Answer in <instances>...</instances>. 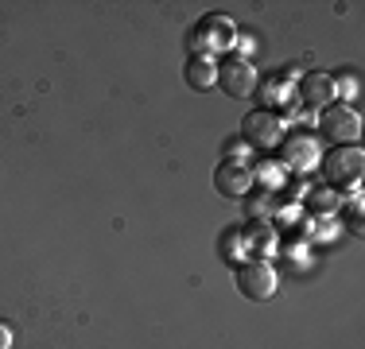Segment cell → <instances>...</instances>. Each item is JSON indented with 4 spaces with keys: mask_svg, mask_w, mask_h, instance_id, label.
Masks as SVG:
<instances>
[{
    "mask_svg": "<svg viewBox=\"0 0 365 349\" xmlns=\"http://www.w3.org/2000/svg\"><path fill=\"white\" fill-rule=\"evenodd\" d=\"M330 85H334V101L342 105V101H350L354 93H358V74H354V70H342V74L330 78Z\"/></svg>",
    "mask_w": 365,
    "mask_h": 349,
    "instance_id": "2e32d148",
    "label": "cell"
},
{
    "mask_svg": "<svg viewBox=\"0 0 365 349\" xmlns=\"http://www.w3.org/2000/svg\"><path fill=\"white\" fill-rule=\"evenodd\" d=\"M276 287H280V279H276V268L268 264V260H245V264L237 268V291L245 295V299L264 303L276 295Z\"/></svg>",
    "mask_w": 365,
    "mask_h": 349,
    "instance_id": "277c9868",
    "label": "cell"
},
{
    "mask_svg": "<svg viewBox=\"0 0 365 349\" xmlns=\"http://www.w3.org/2000/svg\"><path fill=\"white\" fill-rule=\"evenodd\" d=\"M272 214V198L268 190H249V222H264Z\"/></svg>",
    "mask_w": 365,
    "mask_h": 349,
    "instance_id": "e0dca14e",
    "label": "cell"
},
{
    "mask_svg": "<svg viewBox=\"0 0 365 349\" xmlns=\"http://www.w3.org/2000/svg\"><path fill=\"white\" fill-rule=\"evenodd\" d=\"M214 85H218L225 98L245 101L257 93V70L249 58H225V63H218V82Z\"/></svg>",
    "mask_w": 365,
    "mask_h": 349,
    "instance_id": "5b68a950",
    "label": "cell"
},
{
    "mask_svg": "<svg viewBox=\"0 0 365 349\" xmlns=\"http://www.w3.org/2000/svg\"><path fill=\"white\" fill-rule=\"evenodd\" d=\"M225 160H245V163H249V144H245L241 136L225 140Z\"/></svg>",
    "mask_w": 365,
    "mask_h": 349,
    "instance_id": "ffe728a7",
    "label": "cell"
},
{
    "mask_svg": "<svg viewBox=\"0 0 365 349\" xmlns=\"http://www.w3.org/2000/svg\"><path fill=\"white\" fill-rule=\"evenodd\" d=\"M182 78H187L190 90L206 93V90H214V82H218V63H214V58H202V55H190Z\"/></svg>",
    "mask_w": 365,
    "mask_h": 349,
    "instance_id": "8fae6325",
    "label": "cell"
},
{
    "mask_svg": "<svg viewBox=\"0 0 365 349\" xmlns=\"http://www.w3.org/2000/svg\"><path fill=\"white\" fill-rule=\"evenodd\" d=\"M307 206L315 209L319 217H330L334 209H342V194H338L334 187H311V194H307Z\"/></svg>",
    "mask_w": 365,
    "mask_h": 349,
    "instance_id": "4fadbf2b",
    "label": "cell"
},
{
    "mask_svg": "<svg viewBox=\"0 0 365 349\" xmlns=\"http://www.w3.org/2000/svg\"><path fill=\"white\" fill-rule=\"evenodd\" d=\"M295 101L311 105V109H327V105H334V85H330V74H319V70L303 74L299 82H295Z\"/></svg>",
    "mask_w": 365,
    "mask_h": 349,
    "instance_id": "9c48e42d",
    "label": "cell"
},
{
    "mask_svg": "<svg viewBox=\"0 0 365 349\" xmlns=\"http://www.w3.org/2000/svg\"><path fill=\"white\" fill-rule=\"evenodd\" d=\"M319 132L330 136L334 144H354L361 132V113L354 109V105H327L323 117H319Z\"/></svg>",
    "mask_w": 365,
    "mask_h": 349,
    "instance_id": "52a82bcc",
    "label": "cell"
},
{
    "mask_svg": "<svg viewBox=\"0 0 365 349\" xmlns=\"http://www.w3.org/2000/svg\"><path fill=\"white\" fill-rule=\"evenodd\" d=\"M233 43H237V28H233L225 16H202L198 28L190 31V47H195V55H202V58L218 55V51H230Z\"/></svg>",
    "mask_w": 365,
    "mask_h": 349,
    "instance_id": "3957f363",
    "label": "cell"
},
{
    "mask_svg": "<svg viewBox=\"0 0 365 349\" xmlns=\"http://www.w3.org/2000/svg\"><path fill=\"white\" fill-rule=\"evenodd\" d=\"M346 225H350V233H361V198H358V190H354L350 206H346Z\"/></svg>",
    "mask_w": 365,
    "mask_h": 349,
    "instance_id": "ac0fdd59",
    "label": "cell"
},
{
    "mask_svg": "<svg viewBox=\"0 0 365 349\" xmlns=\"http://www.w3.org/2000/svg\"><path fill=\"white\" fill-rule=\"evenodd\" d=\"M0 349H12V330L0 322Z\"/></svg>",
    "mask_w": 365,
    "mask_h": 349,
    "instance_id": "44dd1931",
    "label": "cell"
},
{
    "mask_svg": "<svg viewBox=\"0 0 365 349\" xmlns=\"http://www.w3.org/2000/svg\"><path fill=\"white\" fill-rule=\"evenodd\" d=\"M218 256L222 260H230V264H245L249 260V252H245V237H241V225H230V229L218 237Z\"/></svg>",
    "mask_w": 365,
    "mask_h": 349,
    "instance_id": "7c38bea8",
    "label": "cell"
},
{
    "mask_svg": "<svg viewBox=\"0 0 365 349\" xmlns=\"http://www.w3.org/2000/svg\"><path fill=\"white\" fill-rule=\"evenodd\" d=\"M295 93V85H292V78H268L264 82V90H260V101H264V109H272V105H288V98Z\"/></svg>",
    "mask_w": 365,
    "mask_h": 349,
    "instance_id": "5bb4252c",
    "label": "cell"
},
{
    "mask_svg": "<svg viewBox=\"0 0 365 349\" xmlns=\"http://www.w3.org/2000/svg\"><path fill=\"white\" fill-rule=\"evenodd\" d=\"M241 237H245V252L257 260H268L276 249H280V233H276V225L268 222H245L241 225Z\"/></svg>",
    "mask_w": 365,
    "mask_h": 349,
    "instance_id": "30bf717a",
    "label": "cell"
},
{
    "mask_svg": "<svg viewBox=\"0 0 365 349\" xmlns=\"http://www.w3.org/2000/svg\"><path fill=\"white\" fill-rule=\"evenodd\" d=\"M284 256H288V264L292 268H303V264H307V244H303V241H295V244H288V249H284Z\"/></svg>",
    "mask_w": 365,
    "mask_h": 349,
    "instance_id": "d6986e66",
    "label": "cell"
},
{
    "mask_svg": "<svg viewBox=\"0 0 365 349\" xmlns=\"http://www.w3.org/2000/svg\"><path fill=\"white\" fill-rule=\"evenodd\" d=\"M361 163H365V152L358 144H338V147H330V152L319 160V167H323L327 174V182L334 190H342V187H358V179H361Z\"/></svg>",
    "mask_w": 365,
    "mask_h": 349,
    "instance_id": "6da1fadb",
    "label": "cell"
},
{
    "mask_svg": "<svg viewBox=\"0 0 365 349\" xmlns=\"http://www.w3.org/2000/svg\"><path fill=\"white\" fill-rule=\"evenodd\" d=\"M280 160L292 174H307L311 167H319L323 152H319V140L311 132H288L280 140Z\"/></svg>",
    "mask_w": 365,
    "mask_h": 349,
    "instance_id": "8992f818",
    "label": "cell"
},
{
    "mask_svg": "<svg viewBox=\"0 0 365 349\" xmlns=\"http://www.w3.org/2000/svg\"><path fill=\"white\" fill-rule=\"evenodd\" d=\"M288 136V120L280 117L276 109H249L245 120H241V140L249 147H276L280 140Z\"/></svg>",
    "mask_w": 365,
    "mask_h": 349,
    "instance_id": "7a4b0ae2",
    "label": "cell"
},
{
    "mask_svg": "<svg viewBox=\"0 0 365 349\" xmlns=\"http://www.w3.org/2000/svg\"><path fill=\"white\" fill-rule=\"evenodd\" d=\"M264 182V190L272 194L276 187H284V167H276L272 160H260V167H253V187Z\"/></svg>",
    "mask_w": 365,
    "mask_h": 349,
    "instance_id": "9a60e30c",
    "label": "cell"
},
{
    "mask_svg": "<svg viewBox=\"0 0 365 349\" xmlns=\"http://www.w3.org/2000/svg\"><path fill=\"white\" fill-rule=\"evenodd\" d=\"M214 187L225 198H245L253 190V167L245 160H222L218 171H214Z\"/></svg>",
    "mask_w": 365,
    "mask_h": 349,
    "instance_id": "ba28073f",
    "label": "cell"
}]
</instances>
